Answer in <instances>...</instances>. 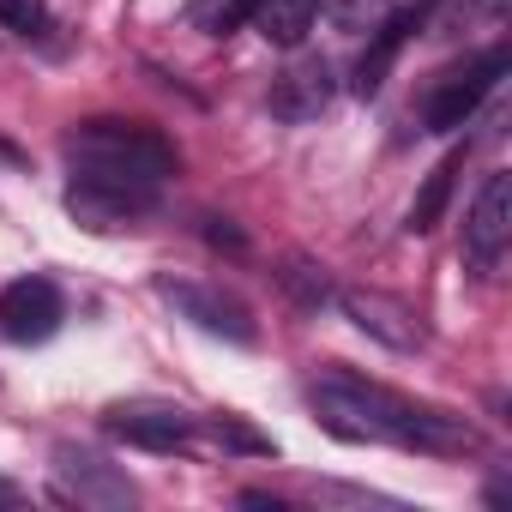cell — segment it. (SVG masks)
<instances>
[{
    "label": "cell",
    "mask_w": 512,
    "mask_h": 512,
    "mask_svg": "<svg viewBox=\"0 0 512 512\" xmlns=\"http://www.w3.org/2000/svg\"><path fill=\"white\" fill-rule=\"evenodd\" d=\"M314 416L338 434V440H386L404 452H434V458H458L476 446V428L440 404H416L392 386H374L350 368H326L314 386Z\"/></svg>",
    "instance_id": "1"
},
{
    "label": "cell",
    "mask_w": 512,
    "mask_h": 512,
    "mask_svg": "<svg viewBox=\"0 0 512 512\" xmlns=\"http://www.w3.org/2000/svg\"><path fill=\"white\" fill-rule=\"evenodd\" d=\"M67 163L79 187H103V193H127L139 205H157L163 181L181 169L175 145L145 127V121H121V115H97L79 121L67 133Z\"/></svg>",
    "instance_id": "2"
},
{
    "label": "cell",
    "mask_w": 512,
    "mask_h": 512,
    "mask_svg": "<svg viewBox=\"0 0 512 512\" xmlns=\"http://www.w3.org/2000/svg\"><path fill=\"white\" fill-rule=\"evenodd\" d=\"M506 67H512V49L494 43V49H482L476 61H464V67H452L446 79H434L428 97H422V127H428V133H458V127H470V115H476L482 97L506 79Z\"/></svg>",
    "instance_id": "3"
},
{
    "label": "cell",
    "mask_w": 512,
    "mask_h": 512,
    "mask_svg": "<svg viewBox=\"0 0 512 512\" xmlns=\"http://www.w3.org/2000/svg\"><path fill=\"white\" fill-rule=\"evenodd\" d=\"M157 296L181 314V320H193L199 332H211V338H229V344H260V326H253V308L241 302V296H229V290H217V284H193V278H157Z\"/></svg>",
    "instance_id": "4"
},
{
    "label": "cell",
    "mask_w": 512,
    "mask_h": 512,
    "mask_svg": "<svg viewBox=\"0 0 512 512\" xmlns=\"http://www.w3.org/2000/svg\"><path fill=\"white\" fill-rule=\"evenodd\" d=\"M512 247V169H494L482 175L476 199H470V217H464V260L476 272H494Z\"/></svg>",
    "instance_id": "5"
},
{
    "label": "cell",
    "mask_w": 512,
    "mask_h": 512,
    "mask_svg": "<svg viewBox=\"0 0 512 512\" xmlns=\"http://www.w3.org/2000/svg\"><path fill=\"white\" fill-rule=\"evenodd\" d=\"M55 482H61V494H67V500L97 506V512H127V506L139 500L133 476H127L121 464H109V458L85 452V446H55Z\"/></svg>",
    "instance_id": "6"
},
{
    "label": "cell",
    "mask_w": 512,
    "mask_h": 512,
    "mask_svg": "<svg viewBox=\"0 0 512 512\" xmlns=\"http://www.w3.org/2000/svg\"><path fill=\"white\" fill-rule=\"evenodd\" d=\"M67 320V302L49 278H13L0 290V338L13 344H49Z\"/></svg>",
    "instance_id": "7"
},
{
    "label": "cell",
    "mask_w": 512,
    "mask_h": 512,
    "mask_svg": "<svg viewBox=\"0 0 512 512\" xmlns=\"http://www.w3.org/2000/svg\"><path fill=\"white\" fill-rule=\"evenodd\" d=\"M103 428L145 452H187L199 440V416H187L175 404H115V410H103Z\"/></svg>",
    "instance_id": "8"
},
{
    "label": "cell",
    "mask_w": 512,
    "mask_h": 512,
    "mask_svg": "<svg viewBox=\"0 0 512 512\" xmlns=\"http://www.w3.org/2000/svg\"><path fill=\"white\" fill-rule=\"evenodd\" d=\"M332 97H338L332 67H326L320 55H296V61L272 79L266 109H272L278 121H290V127H308V121H320V115L332 109Z\"/></svg>",
    "instance_id": "9"
},
{
    "label": "cell",
    "mask_w": 512,
    "mask_h": 512,
    "mask_svg": "<svg viewBox=\"0 0 512 512\" xmlns=\"http://www.w3.org/2000/svg\"><path fill=\"white\" fill-rule=\"evenodd\" d=\"M332 302H338L344 320H350L356 332H368L374 344H386V350H398V356L422 350V320H416L404 302H392V296H380V290H332Z\"/></svg>",
    "instance_id": "10"
},
{
    "label": "cell",
    "mask_w": 512,
    "mask_h": 512,
    "mask_svg": "<svg viewBox=\"0 0 512 512\" xmlns=\"http://www.w3.org/2000/svg\"><path fill=\"white\" fill-rule=\"evenodd\" d=\"M428 13H434V0H410V7H398L392 19H380V25H374L368 49H362V61H356V79H350V91H356V97H380L386 73L398 67L404 43H410V37L428 25Z\"/></svg>",
    "instance_id": "11"
},
{
    "label": "cell",
    "mask_w": 512,
    "mask_h": 512,
    "mask_svg": "<svg viewBox=\"0 0 512 512\" xmlns=\"http://www.w3.org/2000/svg\"><path fill=\"white\" fill-rule=\"evenodd\" d=\"M458 169H464V151H446L428 175H422V187H416V199H410V235H428V229H440V217H446V205H452V187H458Z\"/></svg>",
    "instance_id": "12"
},
{
    "label": "cell",
    "mask_w": 512,
    "mask_h": 512,
    "mask_svg": "<svg viewBox=\"0 0 512 512\" xmlns=\"http://www.w3.org/2000/svg\"><path fill=\"white\" fill-rule=\"evenodd\" d=\"M320 19V0H260V13H253V31L278 49H302V37L314 31Z\"/></svg>",
    "instance_id": "13"
},
{
    "label": "cell",
    "mask_w": 512,
    "mask_h": 512,
    "mask_svg": "<svg viewBox=\"0 0 512 512\" xmlns=\"http://www.w3.org/2000/svg\"><path fill=\"white\" fill-rule=\"evenodd\" d=\"M67 211L85 223V229H127L133 217H145L151 205H139V199H127V193H103V187H67Z\"/></svg>",
    "instance_id": "14"
},
{
    "label": "cell",
    "mask_w": 512,
    "mask_h": 512,
    "mask_svg": "<svg viewBox=\"0 0 512 512\" xmlns=\"http://www.w3.org/2000/svg\"><path fill=\"white\" fill-rule=\"evenodd\" d=\"M199 440H211V446H223V452H247V458H272V452H278V446H272V434L247 428V422H241V416H229V410L199 416Z\"/></svg>",
    "instance_id": "15"
},
{
    "label": "cell",
    "mask_w": 512,
    "mask_h": 512,
    "mask_svg": "<svg viewBox=\"0 0 512 512\" xmlns=\"http://www.w3.org/2000/svg\"><path fill=\"white\" fill-rule=\"evenodd\" d=\"M0 31H13V37H25V43H49V37H55L49 0H0Z\"/></svg>",
    "instance_id": "16"
},
{
    "label": "cell",
    "mask_w": 512,
    "mask_h": 512,
    "mask_svg": "<svg viewBox=\"0 0 512 512\" xmlns=\"http://www.w3.org/2000/svg\"><path fill=\"white\" fill-rule=\"evenodd\" d=\"M284 290H296V302H302V308H326V302H332V284H326V272H314V266H302V260H290V272H284Z\"/></svg>",
    "instance_id": "17"
},
{
    "label": "cell",
    "mask_w": 512,
    "mask_h": 512,
    "mask_svg": "<svg viewBox=\"0 0 512 512\" xmlns=\"http://www.w3.org/2000/svg\"><path fill=\"white\" fill-rule=\"evenodd\" d=\"M253 13H260V0H223L217 19H211V31H217V37H235L241 25H253Z\"/></svg>",
    "instance_id": "18"
},
{
    "label": "cell",
    "mask_w": 512,
    "mask_h": 512,
    "mask_svg": "<svg viewBox=\"0 0 512 512\" xmlns=\"http://www.w3.org/2000/svg\"><path fill=\"white\" fill-rule=\"evenodd\" d=\"M241 506H260V512H284V500H272V494H260V488H247V494H241Z\"/></svg>",
    "instance_id": "19"
}]
</instances>
